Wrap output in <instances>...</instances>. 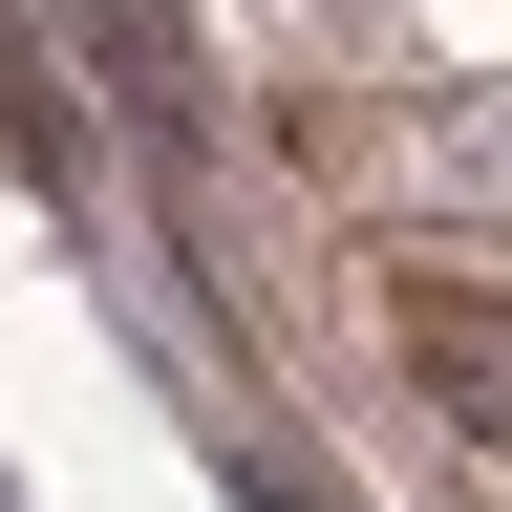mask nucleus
<instances>
[{
	"instance_id": "f257e3e1",
	"label": "nucleus",
	"mask_w": 512,
	"mask_h": 512,
	"mask_svg": "<svg viewBox=\"0 0 512 512\" xmlns=\"http://www.w3.org/2000/svg\"><path fill=\"white\" fill-rule=\"evenodd\" d=\"M406 363L448 384L470 448H512V299H491V278H406Z\"/></svg>"
}]
</instances>
